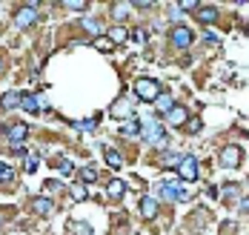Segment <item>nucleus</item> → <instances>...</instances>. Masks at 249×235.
<instances>
[{
	"label": "nucleus",
	"instance_id": "nucleus-1",
	"mask_svg": "<svg viewBox=\"0 0 249 235\" xmlns=\"http://www.w3.org/2000/svg\"><path fill=\"white\" fill-rule=\"evenodd\" d=\"M141 138H143L146 144H152V146H158V149L166 146V129H163V124H158V121L141 124Z\"/></svg>",
	"mask_w": 249,
	"mask_h": 235
},
{
	"label": "nucleus",
	"instance_id": "nucleus-2",
	"mask_svg": "<svg viewBox=\"0 0 249 235\" xmlns=\"http://www.w3.org/2000/svg\"><path fill=\"white\" fill-rule=\"evenodd\" d=\"M135 95L143 104H155L158 95H160V86H158V80H152V78H138L135 80Z\"/></svg>",
	"mask_w": 249,
	"mask_h": 235
},
{
	"label": "nucleus",
	"instance_id": "nucleus-3",
	"mask_svg": "<svg viewBox=\"0 0 249 235\" xmlns=\"http://www.w3.org/2000/svg\"><path fill=\"white\" fill-rule=\"evenodd\" d=\"M158 192H160L166 201H189V198H192V192H189L186 186H180L178 181H163L158 186Z\"/></svg>",
	"mask_w": 249,
	"mask_h": 235
},
{
	"label": "nucleus",
	"instance_id": "nucleus-4",
	"mask_svg": "<svg viewBox=\"0 0 249 235\" xmlns=\"http://www.w3.org/2000/svg\"><path fill=\"white\" fill-rule=\"evenodd\" d=\"M37 15H40V9H37V3H26V6H20L18 9V15H15V23L20 29L32 26L35 20H37Z\"/></svg>",
	"mask_w": 249,
	"mask_h": 235
},
{
	"label": "nucleus",
	"instance_id": "nucleus-5",
	"mask_svg": "<svg viewBox=\"0 0 249 235\" xmlns=\"http://www.w3.org/2000/svg\"><path fill=\"white\" fill-rule=\"evenodd\" d=\"M178 175H180L183 181H198V158L183 155V161L178 163Z\"/></svg>",
	"mask_w": 249,
	"mask_h": 235
},
{
	"label": "nucleus",
	"instance_id": "nucleus-6",
	"mask_svg": "<svg viewBox=\"0 0 249 235\" xmlns=\"http://www.w3.org/2000/svg\"><path fill=\"white\" fill-rule=\"evenodd\" d=\"M221 163L226 169H235L241 163V146H224L221 149Z\"/></svg>",
	"mask_w": 249,
	"mask_h": 235
},
{
	"label": "nucleus",
	"instance_id": "nucleus-7",
	"mask_svg": "<svg viewBox=\"0 0 249 235\" xmlns=\"http://www.w3.org/2000/svg\"><path fill=\"white\" fill-rule=\"evenodd\" d=\"M192 37H195V35H192V29L189 26H175L172 29V43L175 46H180V49H186V46L192 43Z\"/></svg>",
	"mask_w": 249,
	"mask_h": 235
},
{
	"label": "nucleus",
	"instance_id": "nucleus-8",
	"mask_svg": "<svg viewBox=\"0 0 249 235\" xmlns=\"http://www.w3.org/2000/svg\"><path fill=\"white\" fill-rule=\"evenodd\" d=\"M26 109V112H32V115H37L43 106H46V101L43 98H37V95H23V104H20Z\"/></svg>",
	"mask_w": 249,
	"mask_h": 235
},
{
	"label": "nucleus",
	"instance_id": "nucleus-9",
	"mask_svg": "<svg viewBox=\"0 0 249 235\" xmlns=\"http://www.w3.org/2000/svg\"><path fill=\"white\" fill-rule=\"evenodd\" d=\"M6 135H9V141L18 146V141H23L26 135H29V127L26 124H15V127H6Z\"/></svg>",
	"mask_w": 249,
	"mask_h": 235
},
{
	"label": "nucleus",
	"instance_id": "nucleus-10",
	"mask_svg": "<svg viewBox=\"0 0 249 235\" xmlns=\"http://www.w3.org/2000/svg\"><path fill=\"white\" fill-rule=\"evenodd\" d=\"M141 212H143V218H155V215H158V198L143 195V198H141Z\"/></svg>",
	"mask_w": 249,
	"mask_h": 235
},
{
	"label": "nucleus",
	"instance_id": "nucleus-11",
	"mask_svg": "<svg viewBox=\"0 0 249 235\" xmlns=\"http://www.w3.org/2000/svg\"><path fill=\"white\" fill-rule=\"evenodd\" d=\"M166 121H169L172 127H183V124L189 121V115H186V109H183V106H175L172 112L166 115Z\"/></svg>",
	"mask_w": 249,
	"mask_h": 235
},
{
	"label": "nucleus",
	"instance_id": "nucleus-12",
	"mask_svg": "<svg viewBox=\"0 0 249 235\" xmlns=\"http://www.w3.org/2000/svg\"><path fill=\"white\" fill-rule=\"evenodd\" d=\"M155 106H158V112H160V115H169V112H172L175 106V98L172 95H158V101H155Z\"/></svg>",
	"mask_w": 249,
	"mask_h": 235
},
{
	"label": "nucleus",
	"instance_id": "nucleus-13",
	"mask_svg": "<svg viewBox=\"0 0 249 235\" xmlns=\"http://www.w3.org/2000/svg\"><path fill=\"white\" fill-rule=\"evenodd\" d=\"M118 132H121L124 138H135V135H141V121H138V118H129Z\"/></svg>",
	"mask_w": 249,
	"mask_h": 235
},
{
	"label": "nucleus",
	"instance_id": "nucleus-14",
	"mask_svg": "<svg viewBox=\"0 0 249 235\" xmlns=\"http://www.w3.org/2000/svg\"><path fill=\"white\" fill-rule=\"evenodd\" d=\"M23 104V95L20 92H6L3 98H0V106L3 109H15V106H20Z\"/></svg>",
	"mask_w": 249,
	"mask_h": 235
},
{
	"label": "nucleus",
	"instance_id": "nucleus-15",
	"mask_svg": "<svg viewBox=\"0 0 249 235\" xmlns=\"http://www.w3.org/2000/svg\"><path fill=\"white\" fill-rule=\"evenodd\" d=\"M129 112H132V101L129 98H121L118 104L112 106V118H126Z\"/></svg>",
	"mask_w": 249,
	"mask_h": 235
},
{
	"label": "nucleus",
	"instance_id": "nucleus-16",
	"mask_svg": "<svg viewBox=\"0 0 249 235\" xmlns=\"http://www.w3.org/2000/svg\"><path fill=\"white\" fill-rule=\"evenodd\" d=\"M103 158H106V163H109L112 169H121V166H124V158H121V152H118V149H112V146L103 152Z\"/></svg>",
	"mask_w": 249,
	"mask_h": 235
},
{
	"label": "nucleus",
	"instance_id": "nucleus-17",
	"mask_svg": "<svg viewBox=\"0 0 249 235\" xmlns=\"http://www.w3.org/2000/svg\"><path fill=\"white\" fill-rule=\"evenodd\" d=\"M198 18H200V23H215L218 20V9L215 6H200Z\"/></svg>",
	"mask_w": 249,
	"mask_h": 235
},
{
	"label": "nucleus",
	"instance_id": "nucleus-18",
	"mask_svg": "<svg viewBox=\"0 0 249 235\" xmlns=\"http://www.w3.org/2000/svg\"><path fill=\"white\" fill-rule=\"evenodd\" d=\"M35 212H40V215H52V212H54V204H52L49 198H35Z\"/></svg>",
	"mask_w": 249,
	"mask_h": 235
},
{
	"label": "nucleus",
	"instance_id": "nucleus-19",
	"mask_svg": "<svg viewBox=\"0 0 249 235\" xmlns=\"http://www.w3.org/2000/svg\"><path fill=\"white\" fill-rule=\"evenodd\" d=\"M124 189H126V183L124 181H109V186H106V192H109V198H124Z\"/></svg>",
	"mask_w": 249,
	"mask_h": 235
},
{
	"label": "nucleus",
	"instance_id": "nucleus-20",
	"mask_svg": "<svg viewBox=\"0 0 249 235\" xmlns=\"http://www.w3.org/2000/svg\"><path fill=\"white\" fill-rule=\"evenodd\" d=\"M129 9H132V3H115V6H112V15H115V20H126Z\"/></svg>",
	"mask_w": 249,
	"mask_h": 235
},
{
	"label": "nucleus",
	"instance_id": "nucleus-21",
	"mask_svg": "<svg viewBox=\"0 0 249 235\" xmlns=\"http://www.w3.org/2000/svg\"><path fill=\"white\" fill-rule=\"evenodd\" d=\"M9 181H15V169L0 161V183H9Z\"/></svg>",
	"mask_w": 249,
	"mask_h": 235
},
{
	"label": "nucleus",
	"instance_id": "nucleus-22",
	"mask_svg": "<svg viewBox=\"0 0 249 235\" xmlns=\"http://www.w3.org/2000/svg\"><path fill=\"white\" fill-rule=\"evenodd\" d=\"M83 29H86L89 35H100V32H103L100 20H95V18H86V20H83Z\"/></svg>",
	"mask_w": 249,
	"mask_h": 235
},
{
	"label": "nucleus",
	"instance_id": "nucleus-23",
	"mask_svg": "<svg viewBox=\"0 0 249 235\" xmlns=\"http://www.w3.org/2000/svg\"><path fill=\"white\" fill-rule=\"evenodd\" d=\"M80 178L86 183H92V181H98V172H95L92 166H83V169H80Z\"/></svg>",
	"mask_w": 249,
	"mask_h": 235
},
{
	"label": "nucleus",
	"instance_id": "nucleus-24",
	"mask_svg": "<svg viewBox=\"0 0 249 235\" xmlns=\"http://www.w3.org/2000/svg\"><path fill=\"white\" fill-rule=\"evenodd\" d=\"M75 127L80 132H95V121H92V118H83V121H77Z\"/></svg>",
	"mask_w": 249,
	"mask_h": 235
},
{
	"label": "nucleus",
	"instance_id": "nucleus-25",
	"mask_svg": "<svg viewBox=\"0 0 249 235\" xmlns=\"http://www.w3.org/2000/svg\"><path fill=\"white\" fill-rule=\"evenodd\" d=\"M72 169H75V163H72L69 158H66V161H60V175H66V178H69V175H72Z\"/></svg>",
	"mask_w": 249,
	"mask_h": 235
},
{
	"label": "nucleus",
	"instance_id": "nucleus-26",
	"mask_svg": "<svg viewBox=\"0 0 249 235\" xmlns=\"http://www.w3.org/2000/svg\"><path fill=\"white\" fill-rule=\"evenodd\" d=\"M112 40H115V43H124V40H126V29L115 26V29H112Z\"/></svg>",
	"mask_w": 249,
	"mask_h": 235
},
{
	"label": "nucleus",
	"instance_id": "nucleus-27",
	"mask_svg": "<svg viewBox=\"0 0 249 235\" xmlns=\"http://www.w3.org/2000/svg\"><path fill=\"white\" fill-rule=\"evenodd\" d=\"M66 9H72V12H83L86 3H83V0H66Z\"/></svg>",
	"mask_w": 249,
	"mask_h": 235
},
{
	"label": "nucleus",
	"instance_id": "nucleus-28",
	"mask_svg": "<svg viewBox=\"0 0 249 235\" xmlns=\"http://www.w3.org/2000/svg\"><path fill=\"white\" fill-rule=\"evenodd\" d=\"M37 169V155H29L26 158V172H35Z\"/></svg>",
	"mask_w": 249,
	"mask_h": 235
},
{
	"label": "nucleus",
	"instance_id": "nucleus-29",
	"mask_svg": "<svg viewBox=\"0 0 249 235\" xmlns=\"http://www.w3.org/2000/svg\"><path fill=\"white\" fill-rule=\"evenodd\" d=\"M132 40H135V43H143V40H146V29H135Z\"/></svg>",
	"mask_w": 249,
	"mask_h": 235
},
{
	"label": "nucleus",
	"instance_id": "nucleus-30",
	"mask_svg": "<svg viewBox=\"0 0 249 235\" xmlns=\"http://www.w3.org/2000/svg\"><path fill=\"white\" fill-rule=\"evenodd\" d=\"M186 129L189 132H200V121L198 118H189V121H186Z\"/></svg>",
	"mask_w": 249,
	"mask_h": 235
},
{
	"label": "nucleus",
	"instance_id": "nucleus-31",
	"mask_svg": "<svg viewBox=\"0 0 249 235\" xmlns=\"http://www.w3.org/2000/svg\"><path fill=\"white\" fill-rule=\"evenodd\" d=\"M72 233H80V235H92L89 227H83V224H72Z\"/></svg>",
	"mask_w": 249,
	"mask_h": 235
},
{
	"label": "nucleus",
	"instance_id": "nucleus-32",
	"mask_svg": "<svg viewBox=\"0 0 249 235\" xmlns=\"http://www.w3.org/2000/svg\"><path fill=\"white\" fill-rule=\"evenodd\" d=\"M72 198H75V201H80V198H83V189H80V186H75V189H72Z\"/></svg>",
	"mask_w": 249,
	"mask_h": 235
},
{
	"label": "nucleus",
	"instance_id": "nucleus-33",
	"mask_svg": "<svg viewBox=\"0 0 249 235\" xmlns=\"http://www.w3.org/2000/svg\"><path fill=\"white\" fill-rule=\"evenodd\" d=\"M241 212H249V195L244 198V201H241Z\"/></svg>",
	"mask_w": 249,
	"mask_h": 235
},
{
	"label": "nucleus",
	"instance_id": "nucleus-34",
	"mask_svg": "<svg viewBox=\"0 0 249 235\" xmlns=\"http://www.w3.org/2000/svg\"><path fill=\"white\" fill-rule=\"evenodd\" d=\"M0 69H3V57H0Z\"/></svg>",
	"mask_w": 249,
	"mask_h": 235
}]
</instances>
